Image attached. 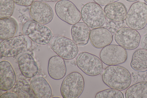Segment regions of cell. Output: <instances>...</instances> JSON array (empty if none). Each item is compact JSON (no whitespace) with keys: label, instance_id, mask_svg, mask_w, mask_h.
Masks as SVG:
<instances>
[{"label":"cell","instance_id":"4dcf8cb0","mask_svg":"<svg viewBox=\"0 0 147 98\" xmlns=\"http://www.w3.org/2000/svg\"><path fill=\"white\" fill-rule=\"evenodd\" d=\"M147 3V0H144Z\"/></svg>","mask_w":147,"mask_h":98},{"label":"cell","instance_id":"30bf717a","mask_svg":"<svg viewBox=\"0 0 147 98\" xmlns=\"http://www.w3.org/2000/svg\"><path fill=\"white\" fill-rule=\"evenodd\" d=\"M100 57L102 62L108 66L116 65L124 63L127 58L126 50L116 45H109L101 50Z\"/></svg>","mask_w":147,"mask_h":98},{"label":"cell","instance_id":"3957f363","mask_svg":"<svg viewBox=\"0 0 147 98\" xmlns=\"http://www.w3.org/2000/svg\"><path fill=\"white\" fill-rule=\"evenodd\" d=\"M30 39L25 35L13 37L3 40L0 44V59L13 57L26 51L31 47Z\"/></svg>","mask_w":147,"mask_h":98},{"label":"cell","instance_id":"603a6c76","mask_svg":"<svg viewBox=\"0 0 147 98\" xmlns=\"http://www.w3.org/2000/svg\"><path fill=\"white\" fill-rule=\"evenodd\" d=\"M0 19L10 17L15 7L13 0H0Z\"/></svg>","mask_w":147,"mask_h":98},{"label":"cell","instance_id":"2e32d148","mask_svg":"<svg viewBox=\"0 0 147 98\" xmlns=\"http://www.w3.org/2000/svg\"><path fill=\"white\" fill-rule=\"evenodd\" d=\"M48 72L52 79L59 80L63 78L66 73V67L63 59L58 55H55L49 59Z\"/></svg>","mask_w":147,"mask_h":98},{"label":"cell","instance_id":"83f0119b","mask_svg":"<svg viewBox=\"0 0 147 98\" xmlns=\"http://www.w3.org/2000/svg\"><path fill=\"white\" fill-rule=\"evenodd\" d=\"M18 97L15 93L12 92H7L3 94L0 96V98H17Z\"/></svg>","mask_w":147,"mask_h":98},{"label":"cell","instance_id":"d4e9b609","mask_svg":"<svg viewBox=\"0 0 147 98\" xmlns=\"http://www.w3.org/2000/svg\"><path fill=\"white\" fill-rule=\"evenodd\" d=\"M16 4L21 6H28L31 5L34 0H13Z\"/></svg>","mask_w":147,"mask_h":98},{"label":"cell","instance_id":"1f68e13d","mask_svg":"<svg viewBox=\"0 0 147 98\" xmlns=\"http://www.w3.org/2000/svg\"><path fill=\"white\" fill-rule=\"evenodd\" d=\"M53 98H60L59 97H54Z\"/></svg>","mask_w":147,"mask_h":98},{"label":"cell","instance_id":"f1b7e54d","mask_svg":"<svg viewBox=\"0 0 147 98\" xmlns=\"http://www.w3.org/2000/svg\"><path fill=\"white\" fill-rule=\"evenodd\" d=\"M43 2H58L61 0H39Z\"/></svg>","mask_w":147,"mask_h":98},{"label":"cell","instance_id":"cb8c5ba5","mask_svg":"<svg viewBox=\"0 0 147 98\" xmlns=\"http://www.w3.org/2000/svg\"><path fill=\"white\" fill-rule=\"evenodd\" d=\"M96 98H124L123 93L120 91L113 89H108L97 93Z\"/></svg>","mask_w":147,"mask_h":98},{"label":"cell","instance_id":"4fadbf2b","mask_svg":"<svg viewBox=\"0 0 147 98\" xmlns=\"http://www.w3.org/2000/svg\"><path fill=\"white\" fill-rule=\"evenodd\" d=\"M113 36L107 28L101 27L91 30L90 41L92 45L97 49L102 48L112 42Z\"/></svg>","mask_w":147,"mask_h":98},{"label":"cell","instance_id":"9c48e42d","mask_svg":"<svg viewBox=\"0 0 147 98\" xmlns=\"http://www.w3.org/2000/svg\"><path fill=\"white\" fill-rule=\"evenodd\" d=\"M51 48L58 55L65 60L74 58L78 52L77 45L71 39L62 36L53 39Z\"/></svg>","mask_w":147,"mask_h":98},{"label":"cell","instance_id":"8992f818","mask_svg":"<svg viewBox=\"0 0 147 98\" xmlns=\"http://www.w3.org/2000/svg\"><path fill=\"white\" fill-rule=\"evenodd\" d=\"M125 21L131 28L138 30L144 28L147 24V4L140 1L133 3L127 12Z\"/></svg>","mask_w":147,"mask_h":98},{"label":"cell","instance_id":"e0dca14e","mask_svg":"<svg viewBox=\"0 0 147 98\" xmlns=\"http://www.w3.org/2000/svg\"><path fill=\"white\" fill-rule=\"evenodd\" d=\"M90 31V28L84 22H78L74 24L71 28L73 41L77 45L87 44L89 39Z\"/></svg>","mask_w":147,"mask_h":98},{"label":"cell","instance_id":"6da1fadb","mask_svg":"<svg viewBox=\"0 0 147 98\" xmlns=\"http://www.w3.org/2000/svg\"><path fill=\"white\" fill-rule=\"evenodd\" d=\"M103 82L111 88L123 91L128 88L131 77L126 68L117 65L109 66L105 69L102 76Z\"/></svg>","mask_w":147,"mask_h":98},{"label":"cell","instance_id":"ac0fdd59","mask_svg":"<svg viewBox=\"0 0 147 98\" xmlns=\"http://www.w3.org/2000/svg\"><path fill=\"white\" fill-rule=\"evenodd\" d=\"M104 11L109 20L116 22L125 20L127 13L126 8L123 3L116 2L105 5Z\"/></svg>","mask_w":147,"mask_h":98},{"label":"cell","instance_id":"d6a6232c","mask_svg":"<svg viewBox=\"0 0 147 98\" xmlns=\"http://www.w3.org/2000/svg\"><path fill=\"white\" fill-rule=\"evenodd\" d=\"M146 76H147V71L146 72Z\"/></svg>","mask_w":147,"mask_h":98},{"label":"cell","instance_id":"52a82bcc","mask_svg":"<svg viewBox=\"0 0 147 98\" xmlns=\"http://www.w3.org/2000/svg\"><path fill=\"white\" fill-rule=\"evenodd\" d=\"M55 13L61 20L71 25L78 22L81 19V13L75 5L69 0H61L55 6Z\"/></svg>","mask_w":147,"mask_h":98},{"label":"cell","instance_id":"8fae6325","mask_svg":"<svg viewBox=\"0 0 147 98\" xmlns=\"http://www.w3.org/2000/svg\"><path fill=\"white\" fill-rule=\"evenodd\" d=\"M114 39L119 45L126 50H131L139 46L141 37L137 30L124 26L117 30L115 33Z\"/></svg>","mask_w":147,"mask_h":98},{"label":"cell","instance_id":"9a60e30c","mask_svg":"<svg viewBox=\"0 0 147 98\" xmlns=\"http://www.w3.org/2000/svg\"><path fill=\"white\" fill-rule=\"evenodd\" d=\"M17 62L22 75L28 78L32 77L38 73V68L33 56L26 53L20 55L18 58Z\"/></svg>","mask_w":147,"mask_h":98},{"label":"cell","instance_id":"44dd1931","mask_svg":"<svg viewBox=\"0 0 147 98\" xmlns=\"http://www.w3.org/2000/svg\"><path fill=\"white\" fill-rule=\"evenodd\" d=\"M134 70L143 72L147 70V50L143 48L136 50L134 53L130 64Z\"/></svg>","mask_w":147,"mask_h":98},{"label":"cell","instance_id":"d6986e66","mask_svg":"<svg viewBox=\"0 0 147 98\" xmlns=\"http://www.w3.org/2000/svg\"><path fill=\"white\" fill-rule=\"evenodd\" d=\"M30 87L37 98H50L52 94L51 86L47 80L43 77H38L30 82Z\"/></svg>","mask_w":147,"mask_h":98},{"label":"cell","instance_id":"ffe728a7","mask_svg":"<svg viewBox=\"0 0 147 98\" xmlns=\"http://www.w3.org/2000/svg\"><path fill=\"white\" fill-rule=\"evenodd\" d=\"M18 28L16 20L11 17L0 19V39L4 40L15 35Z\"/></svg>","mask_w":147,"mask_h":98},{"label":"cell","instance_id":"ba28073f","mask_svg":"<svg viewBox=\"0 0 147 98\" xmlns=\"http://www.w3.org/2000/svg\"><path fill=\"white\" fill-rule=\"evenodd\" d=\"M77 67L84 74L90 76L99 74L103 69L100 58L90 53L84 52L79 55L76 62Z\"/></svg>","mask_w":147,"mask_h":98},{"label":"cell","instance_id":"7402d4cb","mask_svg":"<svg viewBox=\"0 0 147 98\" xmlns=\"http://www.w3.org/2000/svg\"><path fill=\"white\" fill-rule=\"evenodd\" d=\"M126 98H147V82H137L129 87L125 93Z\"/></svg>","mask_w":147,"mask_h":98},{"label":"cell","instance_id":"f546056e","mask_svg":"<svg viewBox=\"0 0 147 98\" xmlns=\"http://www.w3.org/2000/svg\"><path fill=\"white\" fill-rule=\"evenodd\" d=\"M125 0L127 1H129V2H133L135 1L138 0Z\"/></svg>","mask_w":147,"mask_h":98},{"label":"cell","instance_id":"5bb4252c","mask_svg":"<svg viewBox=\"0 0 147 98\" xmlns=\"http://www.w3.org/2000/svg\"><path fill=\"white\" fill-rule=\"evenodd\" d=\"M16 80L14 71L10 63L7 61L0 62V89L7 91L11 89Z\"/></svg>","mask_w":147,"mask_h":98},{"label":"cell","instance_id":"484cf974","mask_svg":"<svg viewBox=\"0 0 147 98\" xmlns=\"http://www.w3.org/2000/svg\"><path fill=\"white\" fill-rule=\"evenodd\" d=\"M95 3L100 5L105 6L109 4L117 2L119 0H93Z\"/></svg>","mask_w":147,"mask_h":98},{"label":"cell","instance_id":"5b68a950","mask_svg":"<svg viewBox=\"0 0 147 98\" xmlns=\"http://www.w3.org/2000/svg\"><path fill=\"white\" fill-rule=\"evenodd\" d=\"M81 18L92 29L101 27L106 21V17L102 7L94 2L85 4L81 10Z\"/></svg>","mask_w":147,"mask_h":98},{"label":"cell","instance_id":"277c9868","mask_svg":"<svg viewBox=\"0 0 147 98\" xmlns=\"http://www.w3.org/2000/svg\"><path fill=\"white\" fill-rule=\"evenodd\" d=\"M84 87L82 75L78 72H73L63 80L60 87L61 93L64 98H78L82 93Z\"/></svg>","mask_w":147,"mask_h":98},{"label":"cell","instance_id":"7c38bea8","mask_svg":"<svg viewBox=\"0 0 147 98\" xmlns=\"http://www.w3.org/2000/svg\"><path fill=\"white\" fill-rule=\"evenodd\" d=\"M29 14L33 20L43 25L49 23L53 17V12L51 6L40 1L33 2L30 8Z\"/></svg>","mask_w":147,"mask_h":98},{"label":"cell","instance_id":"7a4b0ae2","mask_svg":"<svg viewBox=\"0 0 147 98\" xmlns=\"http://www.w3.org/2000/svg\"><path fill=\"white\" fill-rule=\"evenodd\" d=\"M22 31L24 35L40 45L49 44L53 36L48 27L33 20H29L24 23L22 26Z\"/></svg>","mask_w":147,"mask_h":98},{"label":"cell","instance_id":"4316f807","mask_svg":"<svg viewBox=\"0 0 147 98\" xmlns=\"http://www.w3.org/2000/svg\"><path fill=\"white\" fill-rule=\"evenodd\" d=\"M140 46L142 48L147 50V34H144L141 37Z\"/></svg>","mask_w":147,"mask_h":98}]
</instances>
